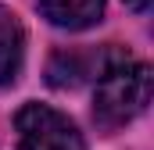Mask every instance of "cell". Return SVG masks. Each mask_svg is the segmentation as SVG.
<instances>
[{"label":"cell","instance_id":"5b68a950","mask_svg":"<svg viewBox=\"0 0 154 150\" xmlns=\"http://www.w3.org/2000/svg\"><path fill=\"white\" fill-rule=\"evenodd\" d=\"M104 4L108 0H39V11L50 25L79 32V29H90L100 22Z\"/></svg>","mask_w":154,"mask_h":150},{"label":"cell","instance_id":"7a4b0ae2","mask_svg":"<svg viewBox=\"0 0 154 150\" xmlns=\"http://www.w3.org/2000/svg\"><path fill=\"white\" fill-rule=\"evenodd\" d=\"M14 132L18 150H86L75 122L47 104H22L14 114Z\"/></svg>","mask_w":154,"mask_h":150},{"label":"cell","instance_id":"3957f363","mask_svg":"<svg viewBox=\"0 0 154 150\" xmlns=\"http://www.w3.org/2000/svg\"><path fill=\"white\" fill-rule=\"evenodd\" d=\"M122 61H133V57H129V50H122L115 43L54 50V57H50V64H47V82H50L54 89H75L82 82H97L104 72H111Z\"/></svg>","mask_w":154,"mask_h":150},{"label":"cell","instance_id":"8992f818","mask_svg":"<svg viewBox=\"0 0 154 150\" xmlns=\"http://www.w3.org/2000/svg\"><path fill=\"white\" fill-rule=\"evenodd\" d=\"M125 7H133V11H147L151 0H125Z\"/></svg>","mask_w":154,"mask_h":150},{"label":"cell","instance_id":"277c9868","mask_svg":"<svg viewBox=\"0 0 154 150\" xmlns=\"http://www.w3.org/2000/svg\"><path fill=\"white\" fill-rule=\"evenodd\" d=\"M25 61V29L11 7H0V86H14Z\"/></svg>","mask_w":154,"mask_h":150},{"label":"cell","instance_id":"6da1fadb","mask_svg":"<svg viewBox=\"0 0 154 150\" xmlns=\"http://www.w3.org/2000/svg\"><path fill=\"white\" fill-rule=\"evenodd\" d=\"M154 89V75L140 61H122L111 72L97 79L93 89V122L104 132H115L122 125H129L136 114L147 111Z\"/></svg>","mask_w":154,"mask_h":150}]
</instances>
